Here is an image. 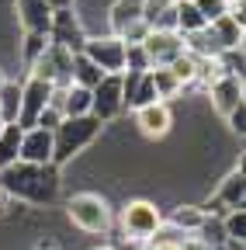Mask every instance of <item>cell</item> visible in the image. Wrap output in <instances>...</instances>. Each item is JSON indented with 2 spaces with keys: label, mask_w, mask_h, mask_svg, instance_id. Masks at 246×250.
Wrapping results in <instances>:
<instances>
[{
  "label": "cell",
  "mask_w": 246,
  "mask_h": 250,
  "mask_svg": "<svg viewBox=\"0 0 246 250\" xmlns=\"http://www.w3.org/2000/svg\"><path fill=\"white\" fill-rule=\"evenodd\" d=\"M0 188L4 195L32 202V205H49L59 198V167L56 164H11L0 170Z\"/></svg>",
  "instance_id": "cell-1"
},
{
  "label": "cell",
  "mask_w": 246,
  "mask_h": 250,
  "mask_svg": "<svg viewBox=\"0 0 246 250\" xmlns=\"http://www.w3.org/2000/svg\"><path fill=\"white\" fill-rule=\"evenodd\" d=\"M104 129V122H97L94 115H76V118H63L52 129V164L63 167L73 156H80L90 143H94Z\"/></svg>",
  "instance_id": "cell-2"
},
{
  "label": "cell",
  "mask_w": 246,
  "mask_h": 250,
  "mask_svg": "<svg viewBox=\"0 0 246 250\" xmlns=\"http://www.w3.org/2000/svg\"><path fill=\"white\" fill-rule=\"evenodd\" d=\"M66 215L83 233H108L111 226V208L101 195H73L66 205Z\"/></svg>",
  "instance_id": "cell-3"
},
{
  "label": "cell",
  "mask_w": 246,
  "mask_h": 250,
  "mask_svg": "<svg viewBox=\"0 0 246 250\" xmlns=\"http://www.w3.org/2000/svg\"><path fill=\"white\" fill-rule=\"evenodd\" d=\"M121 111H125V98H121V73H104L101 83L90 90V115L108 125Z\"/></svg>",
  "instance_id": "cell-4"
},
{
  "label": "cell",
  "mask_w": 246,
  "mask_h": 250,
  "mask_svg": "<svg viewBox=\"0 0 246 250\" xmlns=\"http://www.w3.org/2000/svg\"><path fill=\"white\" fill-rule=\"evenodd\" d=\"M83 56L94 62L101 73H121L125 70V42L118 35H87Z\"/></svg>",
  "instance_id": "cell-5"
},
{
  "label": "cell",
  "mask_w": 246,
  "mask_h": 250,
  "mask_svg": "<svg viewBox=\"0 0 246 250\" xmlns=\"http://www.w3.org/2000/svg\"><path fill=\"white\" fill-rule=\"evenodd\" d=\"M121 226H125V236L129 240L142 243V240H149L152 233L163 226V215H160V208L152 205V202L135 198V202L125 205V212H121Z\"/></svg>",
  "instance_id": "cell-6"
},
{
  "label": "cell",
  "mask_w": 246,
  "mask_h": 250,
  "mask_svg": "<svg viewBox=\"0 0 246 250\" xmlns=\"http://www.w3.org/2000/svg\"><path fill=\"white\" fill-rule=\"evenodd\" d=\"M52 83L49 80H42V77H32L28 73V80L21 83V108H18V129H32V125L38 122V115H42V108L45 104H52Z\"/></svg>",
  "instance_id": "cell-7"
},
{
  "label": "cell",
  "mask_w": 246,
  "mask_h": 250,
  "mask_svg": "<svg viewBox=\"0 0 246 250\" xmlns=\"http://www.w3.org/2000/svg\"><path fill=\"white\" fill-rule=\"evenodd\" d=\"M70 66H73V52L70 49H63V45H45V52L32 62V77H42V80H49L52 87H66L70 83Z\"/></svg>",
  "instance_id": "cell-8"
},
{
  "label": "cell",
  "mask_w": 246,
  "mask_h": 250,
  "mask_svg": "<svg viewBox=\"0 0 246 250\" xmlns=\"http://www.w3.org/2000/svg\"><path fill=\"white\" fill-rule=\"evenodd\" d=\"M49 42H52V45L70 49L73 56H76V52H83L87 31H83V21L76 18V11H73V7H66V11H52V21H49Z\"/></svg>",
  "instance_id": "cell-9"
},
{
  "label": "cell",
  "mask_w": 246,
  "mask_h": 250,
  "mask_svg": "<svg viewBox=\"0 0 246 250\" xmlns=\"http://www.w3.org/2000/svg\"><path fill=\"white\" fill-rule=\"evenodd\" d=\"M142 49H146L152 66H170V62L184 52V39L177 31H149L142 39Z\"/></svg>",
  "instance_id": "cell-10"
},
{
  "label": "cell",
  "mask_w": 246,
  "mask_h": 250,
  "mask_svg": "<svg viewBox=\"0 0 246 250\" xmlns=\"http://www.w3.org/2000/svg\"><path fill=\"white\" fill-rule=\"evenodd\" d=\"M18 160L24 164H52V132L49 129H21V146H18Z\"/></svg>",
  "instance_id": "cell-11"
},
{
  "label": "cell",
  "mask_w": 246,
  "mask_h": 250,
  "mask_svg": "<svg viewBox=\"0 0 246 250\" xmlns=\"http://www.w3.org/2000/svg\"><path fill=\"white\" fill-rule=\"evenodd\" d=\"M208 98H211V108L219 115H229L236 104H243V77H232V73H222L215 77L208 87Z\"/></svg>",
  "instance_id": "cell-12"
},
{
  "label": "cell",
  "mask_w": 246,
  "mask_h": 250,
  "mask_svg": "<svg viewBox=\"0 0 246 250\" xmlns=\"http://www.w3.org/2000/svg\"><path fill=\"white\" fill-rule=\"evenodd\" d=\"M135 125L139 132L149 136V139H163L173 125V115H170V104L167 101H152L146 108H135Z\"/></svg>",
  "instance_id": "cell-13"
},
{
  "label": "cell",
  "mask_w": 246,
  "mask_h": 250,
  "mask_svg": "<svg viewBox=\"0 0 246 250\" xmlns=\"http://www.w3.org/2000/svg\"><path fill=\"white\" fill-rule=\"evenodd\" d=\"M14 11H18V21H21L24 31H42V35H49V21H52L49 0H14Z\"/></svg>",
  "instance_id": "cell-14"
},
{
  "label": "cell",
  "mask_w": 246,
  "mask_h": 250,
  "mask_svg": "<svg viewBox=\"0 0 246 250\" xmlns=\"http://www.w3.org/2000/svg\"><path fill=\"white\" fill-rule=\"evenodd\" d=\"M142 21L149 31H177V0H142Z\"/></svg>",
  "instance_id": "cell-15"
},
{
  "label": "cell",
  "mask_w": 246,
  "mask_h": 250,
  "mask_svg": "<svg viewBox=\"0 0 246 250\" xmlns=\"http://www.w3.org/2000/svg\"><path fill=\"white\" fill-rule=\"evenodd\" d=\"M243 198H246V174H243V167H236L222 177L219 191H215V202L226 205V208H239Z\"/></svg>",
  "instance_id": "cell-16"
},
{
  "label": "cell",
  "mask_w": 246,
  "mask_h": 250,
  "mask_svg": "<svg viewBox=\"0 0 246 250\" xmlns=\"http://www.w3.org/2000/svg\"><path fill=\"white\" fill-rule=\"evenodd\" d=\"M184 39V52H191L194 59H219V52H222V45H219V39L211 35V28L205 24L201 31H191V35H180Z\"/></svg>",
  "instance_id": "cell-17"
},
{
  "label": "cell",
  "mask_w": 246,
  "mask_h": 250,
  "mask_svg": "<svg viewBox=\"0 0 246 250\" xmlns=\"http://www.w3.org/2000/svg\"><path fill=\"white\" fill-rule=\"evenodd\" d=\"M208 28H211V35L219 39L222 49H239V45H243V24H239L232 14H222L219 21H211Z\"/></svg>",
  "instance_id": "cell-18"
},
{
  "label": "cell",
  "mask_w": 246,
  "mask_h": 250,
  "mask_svg": "<svg viewBox=\"0 0 246 250\" xmlns=\"http://www.w3.org/2000/svg\"><path fill=\"white\" fill-rule=\"evenodd\" d=\"M142 18V0H114L111 11H108V21H111V35H118L125 24L139 21Z\"/></svg>",
  "instance_id": "cell-19"
},
{
  "label": "cell",
  "mask_w": 246,
  "mask_h": 250,
  "mask_svg": "<svg viewBox=\"0 0 246 250\" xmlns=\"http://www.w3.org/2000/svg\"><path fill=\"white\" fill-rule=\"evenodd\" d=\"M18 108H21V83L18 80H4L0 83V122L14 125L18 122Z\"/></svg>",
  "instance_id": "cell-20"
},
{
  "label": "cell",
  "mask_w": 246,
  "mask_h": 250,
  "mask_svg": "<svg viewBox=\"0 0 246 250\" xmlns=\"http://www.w3.org/2000/svg\"><path fill=\"white\" fill-rule=\"evenodd\" d=\"M101 70L94 66V62H90L83 52H76L73 56V66H70V83H80V87H87V90H94L97 83H101Z\"/></svg>",
  "instance_id": "cell-21"
},
{
  "label": "cell",
  "mask_w": 246,
  "mask_h": 250,
  "mask_svg": "<svg viewBox=\"0 0 246 250\" xmlns=\"http://www.w3.org/2000/svg\"><path fill=\"white\" fill-rule=\"evenodd\" d=\"M201 28H205V18L198 14L194 0H177V35H191Z\"/></svg>",
  "instance_id": "cell-22"
},
{
  "label": "cell",
  "mask_w": 246,
  "mask_h": 250,
  "mask_svg": "<svg viewBox=\"0 0 246 250\" xmlns=\"http://www.w3.org/2000/svg\"><path fill=\"white\" fill-rule=\"evenodd\" d=\"M201 219H205V208H194V205H177L170 212V226L180 229V233H194L201 226Z\"/></svg>",
  "instance_id": "cell-23"
},
{
  "label": "cell",
  "mask_w": 246,
  "mask_h": 250,
  "mask_svg": "<svg viewBox=\"0 0 246 250\" xmlns=\"http://www.w3.org/2000/svg\"><path fill=\"white\" fill-rule=\"evenodd\" d=\"M18 146H21V129L18 125H4V132H0V170L18 164Z\"/></svg>",
  "instance_id": "cell-24"
},
{
  "label": "cell",
  "mask_w": 246,
  "mask_h": 250,
  "mask_svg": "<svg viewBox=\"0 0 246 250\" xmlns=\"http://www.w3.org/2000/svg\"><path fill=\"white\" fill-rule=\"evenodd\" d=\"M149 77H152V87H156V98H160V101H170V98H177V94H180V83H177V77H173L167 66H152Z\"/></svg>",
  "instance_id": "cell-25"
},
{
  "label": "cell",
  "mask_w": 246,
  "mask_h": 250,
  "mask_svg": "<svg viewBox=\"0 0 246 250\" xmlns=\"http://www.w3.org/2000/svg\"><path fill=\"white\" fill-rule=\"evenodd\" d=\"M173 77H177V83H180V90L184 87H194V73H198V59L191 56V52H180L170 66H167Z\"/></svg>",
  "instance_id": "cell-26"
},
{
  "label": "cell",
  "mask_w": 246,
  "mask_h": 250,
  "mask_svg": "<svg viewBox=\"0 0 246 250\" xmlns=\"http://www.w3.org/2000/svg\"><path fill=\"white\" fill-rule=\"evenodd\" d=\"M194 236H198L205 247H215V243H222V240H226V226H222V219L205 212V219H201V226L194 229Z\"/></svg>",
  "instance_id": "cell-27"
},
{
  "label": "cell",
  "mask_w": 246,
  "mask_h": 250,
  "mask_svg": "<svg viewBox=\"0 0 246 250\" xmlns=\"http://www.w3.org/2000/svg\"><path fill=\"white\" fill-rule=\"evenodd\" d=\"M45 45H49V35H42V31H24V39H21V62L32 66V62L45 52Z\"/></svg>",
  "instance_id": "cell-28"
},
{
  "label": "cell",
  "mask_w": 246,
  "mask_h": 250,
  "mask_svg": "<svg viewBox=\"0 0 246 250\" xmlns=\"http://www.w3.org/2000/svg\"><path fill=\"white\" fill-rule=\"evenodd\" d=\"M146 70H152L146 49L142 45H125V70L121 73H146Z\"/></svg>",
  "instance_id": "cell-29"
},
{
  "label": "cell",
  "mask_w": 246,
  "mask_h": 250,
  "mask_svg": "<svg viewBox=\"0 0 246 250\" xmlns=\"http://www.w3.org/2000/svg\"><path fill=\"white\" fill-rule=\"evenodd\" d=\"M222 226H226V236L229 240H246V208H229V215L222 219Z\"/></svg>",
  "instance_id": "cell-30"
},
{
  "label": "cell",
  "mask_w": 246,
  "mask_h": 250,
  "mask_svg": "<svg viewBox=\"0 0 246 250\" xmlns=\"http://www.w3.org/2000/svg\"><path fill=\"white\" fill-rule=\"evenodd\" d=\"M194 7L205 18V24H211V21H219L222 14H229V0H194Z\"/></svg>",
  "instance_id": "cell-31"
},
{
  "label": "cell",
  "mask_w": 246,
  "mask_h": 250,
  "mask_svg": "<svg viewBox=\"0 0 246 250\" xmlns=\"http://www.w3.org/2000/svg\"><path fill=\"white\" fill-rule=\"evenodd\" d=\"M149 35V24L139 18V21H132V24H125V28H121L118 31V39L121 42H125V45H142V39Z\"/></svg>",
  "instance_id": "cell-32"
},
{
  "label": "cell",
  "mask_w": 246,
  "mask_h": 250,
  "mask_svg": "<svg viewBox=\"0 0 246 250\" xmlns=\"http://www.w3.org/2000/svg\"><path fill=\"white\" fill-rule=\"evenodd\" d=\"M59 122H63V111H59L56 104H45L35 125H38V129H49V132H52V129H56V125H59Z\"/></svg>",
  "instance_id": "cell-33"
},
{
  "label": "cell",
  "mask_w": 246,
  "mask_h": 250,
  "mask_svg": "<svg viewBox=\"0 0 246 250\" xmlns=\"http://www.w3.org/2000/svg\"><path fill=\"white\" fill-rule=\"evenodd\" d=\"M226 118H229V129H232L236 136H243V132H246V101H243V104H236Z\"/></svg>",
  "instance_id": "cell-34"
},
{
  "label": "cell",
  "mask_w": 246,
  "mask_h": 250,
  "mask_svg": "<svg viewBox=\"0 0 246 250\" xmlns=\"http://www.w3.org/2000/svg\"><path fill=\"white\" fill-rule=\"evenodd\" d=\"M211 250H243V240H229V236H226L222 243H215Z\"/></svg>",
  "instance_id": "cell-35"
},
{
  "label": "cell",
  "mask_w": 246,
  "mask_h": 250,
  "mask_svg": "<svg viewBox=\"0 0 246 250\" xmlns=\"http://www.w3.org/2000/svg\"><path fill=\"white\" fill-rule=\"evenodd\" d=\"M73 7V0H49V11H66Z\"/></svg>",
  "instance_id": "cell-36"
},
{
  "label": "cell",
  "mask_w": 246,
  "mask_h": 250,
  "mask_svg": "<svg viewBox=\"0 0 246 250\" xmlns=\"http://www.w3.org/2000/svg\"><path fill=\"white\" fill-rule=\"evenodd\" d=\"M149 250H180V243H156V247H149Z\"/></svg>",
  "instance_id": "cell-37"
},
{
  "label": "cell",
  "mask_w": 246,
  "mask_h": 250,
  "mask_svg": "<svg viewBox=\"0 0 246 250\" xmlns=\"http://www.w3.org/2000/svg\"><path fill=\"white\" fill-rule=\"evenodd\" d=\"M4 205H7V195H4V188H0V215H4Z\"/></svg>",
  "instance_id": "cell-38"
},
{
  "label": "cell",
  "mask_w": 246,
  "mask_h": 250,
  "mask_svg": "<svg viewBox=\"0 0 246 250\" xmlns=\"http://www.w3.org/2000/svg\"><path fill=\"white\" fill-rule=\"evenodd\" d=\"M35 250H56V247H52V243H49V240H42V243H38V247H35Z\"/></svg>",
  "instance_id": "cell-39"
},
{
  "label": "cell",
  "mask_w": 246,
  "mask_h": 250,
  "mask_svg": "<svg viewBox=\"0 0 246 250\" xmlns=\"http://www.w3.org/2000/svg\"><path fill=\"white\" fill-rule=\"evenodd\" d=\"M0 83H4V70H0Z\"/></svg>",
  "instance_id": "cell-40"
},
{
  "label": "cell",
  "mask_w": 246,
  "mask_h": 250,
  "mask_svg": "<svg viewBox=\"0 0 246 250\" xmlns=\"http://www.w3.org/2000/svg\"><path fill=\"white\" fill-rule=\"evenodd\" d=\"M97 250H111V247H97Z\"/></svg>",
  "instance_id": "cell-41"
},
{
  "label": "cell",
  "mask_w": 246,
  "mask_h": 250,
  "mask_svg": "<svg viewBox=\"0 0 246 250\" xmlns=\"http://www.w3.org/2000/svg\"><path fill=\"white\" fill-rule=\"evenodd\" d=\"M0 132H4V122H0Z\"/></svg>",
  "instance_id": "cell-42"
}]
</instances>
